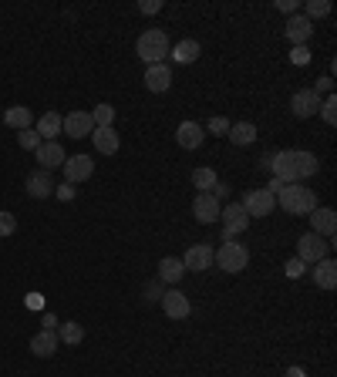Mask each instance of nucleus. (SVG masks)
Instances as JSON below:
<instances>
[{
    "label": "nucleus",
    "instance_id": "18",
    "mask_svg": "<svg viewBox=\"0 0 337 377\" xmlns=\"http://www.w3.org/2000/svg\"><path fill=\"white\" fill-rule=\"evenodd\" d=\"M182 266H186V270H193V273L209 270V266H213V249L203 246V243H199V246H189V249H186V256H182Z\"/></svg>",
    "mask_w": 337,
    "mask_h": 377
},
{
    "label": "nucleus",
    "instance_id": "15",
    "mask_svg": "<svg viewBox=\"0 0 337 377\" xmlns=\"http://www.w3.org/2000/svg\"><path fill=\"white\" fill-rule=\"evenodd\" d=\"M337 229V212L334 209H327V206H317L311 212V233L317 236H324V239H331Z\"/></svg>",
    "mask_w": 337,
    "mask_h": 377
},
{
    "label": "nucleus",
    "instance_id": "7",
    "mask_svg": "<svg viewBox=\"0 0 337 377\" xmlns=\"http://www.w3.org/2000/svg\"><path fill=\"white\" fill-rule=\"evenodd\" d=\"M287 162H290V172H294V182H304V179L317 175V169H321L317 155L304 152V148H290V152H287Z\"/></svg>",
    "mask_w": 337,
    "mask_h": 377
},
{
    "label": "nucleus",
    "instance_id": "16",
    "mask_svg": "<svg viewBox=\"0 0 337 377\" xmlns=\"http://www.w3.org/2000/svg\"><path fill=\"white\" fill-rule=\"evenodd\" d=\"M168 84H172V67L162 61V65H149V71H145V88L149 92H168Z\"/></svg>",
    "mask_w": 337,
    "mask_h": 377
},
{
    "label": "nucleus",
    "instance_id": "6",
    "mask_svg": "<svg viewBox=\"0 0 337 377\" xmlns=\"http://www.w3.org/2000/svg\"><path fill=\"white\" fill-rule=\"evenodd\" d=\"M240 206L247 209L250 219H263V216H270L273 209H277V199H273V192H267V189H250Z\"/></svg>",
    "mask_w": 337,
    "mask_h": 377
},
{
    "label": "nucleus",
    "instance_id": "13",
    "mask_svg": "<svg viewBox=\"0 0 337 377\" xmlns=\"http://www.w3.org/2000/svg\"><path fill=\"white\" fill-rule=\"evenodd\" d=\"M65 179L71 185L75 182H85V179H91V172H95V162H91V155H75V158H65Z\"/></svg>",
    "mask_w": 337,
    "mask_h": 377
},
{
    "label": "nucleus",
    "instance_id": "26",
    "mask_svg": "<svg viewBox=\"0 0 337 377\" xmlns=\"http://www.w3.org/2000/svg\"><path fill=\"white\" fill-rule=\"evenodd\" d=\"M4 121H7L11 129L24 131V129H31L34 115H31V108H24V104H14V108H7V111H4Z\"/></svg>",
    "mask_w": 337,
    "mask_h": 377
},
{
    "label": "nucleus",
    "instance_id": "22",
    "mask_svg": "<svg viewBox=\"0 0 337 377\" xmlns=\"http://www.w3.org/2000/svg\"><path fill=\"white\" fill-rule=\"evenodd\" d=\"M199 51H203V48H199V40H179V44H176V48H168V58H172V61H176V65H193L196 58H199Z\"/></svg>",
    "mask_w": 337,
    "mask_h": 377
},
{
    "label": "nucleus",
    "instance_id": "37",
    "mask_svg": "<svg viewBox=\"0 0 337 377\" xmlns=\"http://www.w3.org/2000/svg\"><path fill=\"white\" fill-rule=\"evenodd\" d=\"M209 131H213V135H226V131H230V121H226V118H209Z\"/></svg>",
    "mask_w": 337,
    "mask_h": 377
},
{
    "label": "nucleus",
    "instance_id": "34",
    "mask_svg": "<svg viewBox=\"0 0 337 377\" xmlns=\"http://www.w3.org/2000/svg\"><path fill=\"white\" fill-rule=\"evenodd\" d=\"M284 270H287V276H290V280H297V276H304V273H307V263H300L297 256H294V260L287 263Z\"/></svg>",
    "mask_w": 337,
    "mask_h": 377
},
{
    "label": "nucleus",
    "instance_id": "3",
    "mask_svg": "<svg viewBox=\"0 0 337 377\" xmlns=\"http://www.w3.org/2000/svg\"><path fill=\"white\" fill-rule=\"evenodd\" d=\"M213 263L220 266L223 273H243L247 270V263H250V249L243 246V243H223L216 253H213Z\"/></svg>",
    "mask_w": 337,
    "mask_h": 377
},
{
    "label": "nucleus",
    "instance_id": "29",
    "mask_svg": "<svg viewBox=\"0 0 337 377\" xmlns=\"http://www.w3.org/2000/svg\"><path fill=\"white\" fill-rule=\"evenodd\" d=\"M91 121H95V129H112V121H115V108H112V104H98V108L91 111Z\"/></svg>",
    "mask_w": 337,
    "mask_h": 377
},
{
    "label": "nucleus",
    "instance_id": "39",
    "mask_svg": "<svg viewBox=\"0 0 337 377\" xmlns=\"http://www.w3.org/2000/svg\"><path fill=\"white\" fill-rule=\"evenodd\" d=\"M277 11H284L294 17V11H297V0H277Z\"/></svg>",
    "mask_w": 337,
    "mask_h": 377
},
{
    "label": "nucleus",
    "instance_id": "8",
    "mask_svg": "<svg viewBox=\"0 0 337 377\" xmlns=\"http://www.w3.org/2000/svg\"><path fill=\"white\" fill-rule=\"evenodd\" d=\"M61 131L71 138H91V131H95L91 111H71L68 118H61Z\"/></svg>",
    "mask_w": 337,
    "mask_h": 377
},
{
    "label": "nucleus",
    "instance_id": "11",
    "mask_svg": "<svg viewBox=\"0 0 337 377\" xmlns=\"http://www.w3.org/2000/svg\"><path fill=\"white\" fill-rule=\"evenodd\" d=\"M321 94H314L311 88H304V92H294V98H290V111L297 118H311V115H317L321 111Z\"/></svg>",
    "mask_w": 337,
    "mask_h": 377
},
{
    "label": "nucleus",
    "instance_id": "25",
    "mask_svg": "<svg viewBox=\"0 0 337 377\" xmlns=\"http://www.w3.org/2000/svg\"><path fill=\"white\" fill-rule=\"evenodd\" d=\"M230 142L233 145H253L257 142V125L253 121H236V125H230Z\"/></svg>",
    "mask_w": 337,
    "mask_h": 377
},
{
    "label": "nucleus",
    "instance_id": "40",
    "mask_svg": "<svg viewBox=\"0 0 337 377\" xmlns=\"http://www.w3.org/2000/svg\"><path fill=\"white\" fill-rule=\"evenodd\" d=\"M331 88H334V78H321L317 81V88H311L314 94H324V92H331Z\"/></svg>",
    "mask_w": 337,
    "mask_h": 377
},
{
    "label": "nucleus",
    "instance_id": "33",
    "mask_svg": "<svg viewBox=\"0 0 337 377\" xmlns=\"http://www.w3.org/2000/svg\"><path fill=\"white\" fill-rule=\"evenodd\" d=\"M17 138H21V148H31V152H34V148L41 145V135L34 129H24L21 135H17Z\"/></svg>",
    "mask_w": 337,
    "mask_h": 377
},
{
    "label": "nucleus",
    "instance_id": "45",
    "mask_svg": "<svg viewBox=\"0 0 337 377\" xmlns=\"http://www.w3.org/2000/svg\"><path fill=\"white\" fill-rule=\"evenodd\" d=\"M145 293H149V300H162V290H159V286H149Z\"/></svg>",
    "mask_w": 337,
    "mask_h": 377
},
{
    "label": "nucleus",
    "instance_id": "12",
    "mask_svg": "<svg viewBox=\"0 0 337 377\" xmlns=\"http://www.w3.org/2000/svg\"><path fill=\"white\" fill-rule=\"evenodd\" d=\"M162 310H166V317H172V320H186L189 317V297L182 293V290H166L162 293Z\"/></svg>",
    "mask_w": 337,
    "mask_h": 377
},
{
    "label": "nucleus",
    "instance_id": "27",
    "mask_svg": "<svg viewBox=\"0 0 337 377\" xmlns=\"http://www.w3.org/2000/svg\"><path fill=\"white\" fill-rule=\"evenodd\" d=\"M182 273H186V266H182V260H176V256H166V260L159 263V280H162V283H179Z\"/></svg>",
    "mask_w": 337,
    "mask_h": 377
},
{
    "label": "nucleus",
    "instance_id": "35",
    "mask_svg": "<svg viewBox=\"0 0 337 377\" xmlns=\"http://www.w3.org/2000/svg\"><path fill=\"white\" fill-rule=\"evenodd\" d=\"M17 229V219H14V212H0V236H11Z\"/></svg>",
    "mask_w": 337,
    "mask_h": 377
},
{
    "label": "nucleus",
    "instance_id": "44",
    "mask_svg": "<svg viewBox=\"0 0 337 377\" xmlns=\"http://www.w3.org/2000/svg\"><path fill=\"white\" fill-rule=\"evenodd\" d=\"M270 165H273V152H267V155L260 158V169H267V172H270Z\"/></svg>",
    "mask_w": 337,
    "mask_h": 377
},
{
    "label": "nucleus",
    "instance_id": "28",
    "mask_svg": "<svg viewBox=\"0 0 337 377\" xmlns=\"http://www.w3.org/2000/svg\"><path fill=\"white\" fill-rule=\"evenodd\" d=\"M216 182H220V175H216L213 169H206V165L193 172V185L199 189V192H213V185H216Z\"/></svg>",
    "mask_w": 337,
    "mask_h": 377
},
{
    "label": "nucleus",
    "instance_id": "46",
    "mask_svg": "<svg viewBox=\"0 0 337 377\" xmlns=\"http://www.w3.org/2000/svg\"><path fill=\"white\" fill-rule=\"evenodd\" d=\"M290 377H304V374H300V371H290Z\"/></svg>",
    "mask_w": 337,
    "mask_h": 377
},
{
    "label": "nucleus",
    "instance_id": "2",
    "mask_svg": "<svg viewBox=\"0 0 337 377\" xmlns=\"http://www.w3.org/2000/svg\"><path fill=\"white\" fill-rule=\"evenodd\" d=\"M168 38L166 31H159V27H152V31H145L142 38H139V44H135V51H139V58H142L145 65H162L168 58Z\"/></svg>",
    "mask_w": 337,
    "mask_h": 377
},
{
    "label": "nucleus",
    "instance_id": "24",
    "mask_svg": "<svg viewBox=\"0 0 337 377\" xmlns=\"http://www.w3.org/2000/svg\"><path fill=\"white\" fill-rule=\"evenodd\" d=\"M34 131L41 135V142H54V135H61V115L58 111H44L38 118V129Z\"/></svg>",
    "mask_w": 337,
    "mask_h": 377
},
{
    "label": "nucleus",
    "instance_id": "4",
    "mask_svg": "<svg viewBox=\"0 0 337 377\" xmlns=\"http://www.w3.org/2000/svg\"><path fill=\"white\" fill-rule=\"evenodd\" d=\"M220 222H223V243H233L236 236L250 226V216L240 202H230V206L220 209Z\"/></svg>",
    "mask_w": 337,
    "mask_h": 377
},
{
    "label": "nucleus",
    "instance_id": "14",
    "mask_svg": "<svg viewBox=\"0 0 337 377\" xmlns=\"http://www.w3.org/2000/svg\"><path fill=\"white\" fill-rule=\"evenodd\" d=\"M176 142H179L182 148H189V152H196L199 145L206 142V129H203L199 121H182L179 129H176Z\"/></svg>",
    "mask_w": 337,
    "mask_h": 377
},
{
    "label": "nucleus",
    "instance_id": "21",
    "mask_svg": "<svg viewBox=\"0 0 337 377\" xmlns=\"http://www.w3.org/2000/svg\"><path fill=\"white\" fill-rule=\"evenodd\" d=\"M91 142H95V148L102 152V155H115L118 152V131L115 129H95L91 131Z\"/></svg>",
    "mask_w": 337,
    "mask_h": 377
},
{
    "label": "nucleus",
    "instance_id": "41",
    "mask_svg": "<svg viewBox=\"0 0 337 377\" xmlns=\"http://www.w3.org/2000/svg\"><path fill=\"white\" fill-rule=\"evenodd\" d=\"M41 327H44V330H58V317H54V313H44V317H41Z\"/></svg>",
    "mask_w": 337,
    "mask_h": 377
},
{
    "label": "nucleus",
    "instance_id": "20",
    "mask_svg": "<svg viewBox=\"0 0 337 377\" xmlns=\"http://www.w3.org/2000/svg\"><path fill=\"white\" fill-rule=\"evenodd\" d=\"M27 192L34 195V199H48V195L54 192V179H51V172H44V169L31 172V175H27Z\"/></svg>",
    "mask_w": 337,
    "mask_h": 377
},
{
    "label": "nucleus",
    "instance_id": "10",
    "mask_svg": "<svg viewBox=\"0 0 337 377\" xmlns=\"http://www.w3.org/2000/svg\"><path fill=\"white\" fill-rule=\"evenodd\" d=\"M34 155H38V165L44 172H54V169H61V165H65V148H61V145L58 142H41L38 148H34Z\"/></svg>",
    "mask_w": 337,
    "mask_h": 377
},
{
    "label": "nucleus",
    "instance_id": "43",
    "mask_svg": "<svg viewBox=\"0 0 337 377\" xmlns=\"http://www.w3.org/2000/svg\"><path fill=\"white\" fill-rule=\"evenodd\" d=\"M213 195H216V199H230V185L216 182V185H213Z\"/></svg>",
    "mask_w": 337,
    "mask_h": 377
},
{
    "label": "nucleus",
    "instance_id": "42",
    "mask_svg": "<svg viewBox=\"0 0 337 377\" xmlns=\"http://www.w3.org/2000/svg\"><path fill=\"white\" fill-rule=\"evenodd\" d=\"M54 189H58V199H71V195H75V185H71V182L54 185Z\"/></svg>",
    "mask_w": 337,
    "mask_h": 377
},
{
    "label": "nucleus",
    "instance_id": "9",
    "mask_svg": "<svg viewBox=\"0 0 337 377\" xmlns=\"http://www.w3.org/2000/svg\"><path fill=\"white\" fill-rule=\"evenodd\" d=\"M220 209H223L220 199L213 192H199L193 202V216L203 222V226H209V222H220Z\"/></svg>",
    "mask_w": 337,
    "mask_h": 377
},
{
    "label": "nucleus",
    "instance_id": "1",
    "mask_svg": "<svg viewBox=\"0 0 337 377\" xmlns=\"http://www.w3.org/2000/svg\"><path fill=\"white\" fill-rule=\"evenodd\" d=\"M273 199H277V206L287 209L290 216H311L314 209H317V195H314V189H307L304 182L284 185V189L273 195Z\"/></svg>",
    "mask_w": 337,
    "mask_h": 377
},
{
    "label": "nucleus",
    "instance_id": "36",
    "mask_svg": "<svg viewBox=\"0 0 337 377\" xmlns=\"http://www.w3.org/2000/svg\"><path fill=\"white\" fill-rule=\"evenodd\" d=\"M290 61H294V65H311V51H307V44H304V48H294V51H290Z\"/></svg>",
    "mask_w": 337,
    "mask_h": 377
},
{
    "label": "nucleus",
    "instance_id": "30",
    "mask_svg": "<svg viewBox=\"0 0 337 377\" xmlns=\"http://www.w3.org/2000/svg\"><path fill=\"white\" fill-rule=\"evenodd\" d=\"M58 340H65V344H71V347H75V344H81V340H85V327L75 324V320H71V324H61Z\"/></svg>",
    "mask_w": 337,
    "mask_h": 377
},
{
    "label": "nucleus",
    "instance_id": "19",
    "mask_svg": "<svg viewBox=\"0 0 337 377\" xmlns=\"http://www.w3.org/2000/svg\"><path fill=\"white\" fill-rule=\"evenodd\" d=\"M311 276H314V283L321 286V290H334V286H337V263L331 260V256H324L321 263H314Z\"/></svg>",
    "mask_w": 337,
    "mask_h": 377
},
{
    "label": "nucleus",
    "instance_id": "5",
    "mask_svg": "<svg viewBox=\"0 0 337 377\" xmlns=\"http://www.w3.org/2000/svg\"><path fill=\"white\" fill-rule=\"evenodd\" d=\"M327 249H331V243H324V236L317 233H307L297 239V260L307 263V266H314V263H321L327 256Z\"/></svg>",
    "mask_w": 337,
    "mask_h": 377
},
{
    "label": "nucleus",
    "instance_id": "38",
    "mask_svg": "<svg viewBox=\"0 0 337 377\" xmlns=\"http://www.w3.org/2000/svg\"><path fill=\"white\" fill-rule=\"evenodd\" d=\"M139 11H142V13H159V11H162V0H142V4H139Z\"/></svg>",
    "mask_w": 337,
    "mask_h": 377
},
{
    "label": "nucleus",
    "instance_id": "32",
    "mask_svg": "<svg viewBox=\"0 0 337 377\" xmlns=\"http://www.w3.org/2000/svg\"><path fill=\"white\" fill-rule=\"evenodd\" d=\"M321 118H324L327 125H337V98H334V94L321 102Z\"/></svg>",
    "mask_w": 337,
    "mask_h": 377
},
{
    "label": "nucleus",
    "instance_id": "31",
    "mask_svg": "<svg viewBox=\"0 0 337 377\" xmlns=\"http://www.w3.org/2000/svg\"><path fill=\"white\" fill-rule=\"evenodd\" d=\"M327 13H331V0H307V13L304 17L311 24H314V17H327Z\"/></svg>",
    "mask_w": 337,
    "mask_h": 377
},
{
    "label": "nucleus",
    "instance_id": "23",
    "mask_svg": "<svg viewBox=\"0 0 337 377\" xmlns=\"http://www.w3.org/2000/svg\"><path fill=\"white\" fill-rule=\"evenodd\" d=\"M58 330H41V334H34V340H31V351L38 354V357H51L54 351H58Z\"/></svg>",
    "mask_w": 337,
    "mask_h": 377
},
{
    "label": "nucleus",
    "instance_id": "17",
    "mask_svg": "<svg viewBox=\"0 0 337 377\" xmlns=\"http://www.w3.org/2000/svg\"><path fill=\"white\" fill-rule=\"evenodd\" d=\"M311 34H314V24L307 21V17L294 13V17L287 21V40H290L294 48H304V44L311 40Z\"/></svg>",
    "mask_w": 337,
    "mask_h": 377
}]
</instances>
